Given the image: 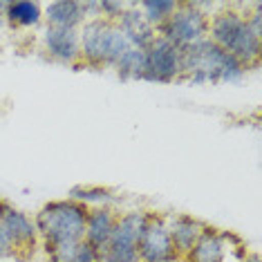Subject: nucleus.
I'll return each mask as SVG.
<instances>
[{"label": "nucleus", "instance_id": "obj_1", "mask_svg": "<svg viewBox=\"0 0 262 262\" xmlns=\"http://www.w3.org/2000/svg\"><path fill=\"white\" fill-rule=\"evenodd\" d=\"M182 79L193 85H206V83H235L247 74V68L222 47L204 38L182 50Z\"/></svg>", "mask_w": 262, "mask_h": 262}, {"label": "nucleus", "instance_id": "obj_2", "mask_svg": "<svg viewBox=\"0 0 262 262\" xmlns=\"http://www.w3.org/2000/svg\"><path fill=\"white\" fill-rule=\"evenodd\" d=\"M206 38L231 56H235L244 68L258 65L260 52H262V38L253 36L247 25L244 11H237L235 7L222 5L215 14L208 18V34Z\"/></svg>", "mask_w": 262, "mask_h": 262}, {"label": "nucleus", "instance_id": "obj_3", "mask_svg": "<svg viewBox=\"0 0 262 262\" xmlns=\"http://www.w3.org/2000/svg\"><path fill=\"white\" fill-rule=\"evenodd\" d=\"M88 211L90 208L72 200H58L45 204L34 217L38 240H43L45 249L58 242H81L85 233Z\"/></svg>", "mask_w": 262, "mask_h": 262}, {"label": "nucleus", "instance_id": "obj_4", "mask_svg": "<svg viewBox=\"0 0 262 262\" xmlns=\"http://www.w3.org/2000/svg\"><path fill=\"white\" fill-rule=\"evenodd\" d=\"M81 63L90 68H115L130 50L128 38L119 32L115 23L103 18L85 20L79 27Z\"/></svg>", "mask_w": 262, "mask_h": 262}, {"label": "nucleus", "instance_id": "obj_5", "mask_svg": "<svg viewBox=\"0 0 262 262\" xmlns=\"http://www.w3.org/2000/svg\"><path fill=\"white\" fill-rule=\"evenodd\" d=\"M150 213L146 211H130L117 215V224L112 237L101 253V262H141L137 253V242L144 233Z\"/></svg>", "mask_w": 262, "mask_h": 262}, {"label": "nucleus", "instance_id": "obj_6", "mask_svg": "<svg viewBox=\"0 0 262 262\" xmlns=\"http://www.w3.org/2000/svg\"><path fill=\"white\" fill-rule=\"evenodd\" d=\"M208 34V18L200 9L193 7V3H180L177 11L157 29V36L166 38L175 47H190L200 40H204Z\"/></svg>", "mask_w": 262, "mask_h": 262}, {"label": "nucleus", "instance_id": "obj_7", "mask_svg": "<svg viewBox=\"0 0 262 262\" xmlns=\"http://www.w3.org/2000/svg\"><path fill=\"white\" fill-rule=\"evenodd\" d=\"M146 76L148 83H172L182 79V50L168 43L166 38L157 36L146 50Z\"/></svg>", "mask_w": 262, "mask_h": 262}, {"label": "nucleus", "instance_id": "obj_8", "mask_svg": "<svg viewBox=\"0 0 262 262\" xmlns=\"http://www.w3.org/2000/svg\"><path fill=\"white\" fill-rule=\"evenodd\" d=\"M0 222L7 229L9 237L14 240V247H16V258H32L34 255V249L38 244V231H36V224L34 220L27 215V213L18 211L9 204V202L0 200Z\"/></svg>", "mask_w": 262, "mask_h": 262}, {"label": "nucleus", "instance_id": "obj_9", "mask_svg": "<svg viewBox=\"0 0 262 262\" xmlns=\"http://www.w3.org/2000/svg\"><path fill=\"white\" fill-rule=\"evenodd\" d=\"M137 253H139L141 262H166V260L177 258L164 215L150 213L144 233H141L139 242H137Z\"/></svg>", "mask_w": 262, "mask_h": 262}, {"label": "nucleus", "instance_id": "obj_10", "mask_svg": "<svg viewBox=\"0 0 262 262\" xmlns=\"http://www.w3.org/2000/svg\"><path fill=\"white\" fill-rule=\"evenodd\" d=\"M43 45L50 58L65 65L81 63V40L79 29H63V27H45Z\"/></svg>", "mask_w": 262, "mask_h": 262}, {"label": "nucleus", "instance_id": "obj_11", "mask_svg": "<svg viewBox=\"0 0 262 262\" xmlns=\"http://www.w3.org/2000/svg\"><path fill=\"white\" fill-rule=\"evenodd\" d=\"M115 25L128 38L130 47H135V50H148L152 40L157 38V29L144 18V14L139 11L137 3H130V7L123 11V16Z\"/></svg>", "mask_w": 262, "mask_h": 262}, {"label": "nucleus", "instance_id": "obj_12", "mask_svg": "<svg viewBox=\"0 0 262 262\" xmlns=\"http://www.w3.org/2000/svg\"><path fill=\"white\" fill-rule=\"evenodd\" d=\"M117 224V213L112 208H90L85 220V233H83V242H88L90 247H94L99 253L105 251L108 247L112 231Z\"/></svg>", "mask_w": 262, "mask_h": 262}, {"label": "nucleus", "instance_id": "obj_13", "mask_svg": "<svg viewBox=\"0 0 262 262\" xmlns=\"http://www.w3.org/2000/svg\"><path fill=\"white\" fill-rule=\"evenodd\" d=\"M166 226H168V233H170L177 258H184L206 229L204 222H200L198 217H190V215H170V217H166Z\"/></svg>", "mask_w": 262, "mask_h": 262}, {"label": "nucleus", "instance_id": "obj_14", "mask_svg": "<svg viewBox=\"0 0 262 262\" xmlns=\"http://www.w3.org/2000/svg\"><path fill=\"white\" fill-rule=\"evenodd\" d=\"M226 242L222 237V231L206 226L200 240L193 244V249L184 255V262H224L226 260Z\"/></svg>", "mask_w": 262, "mask_h": 262}, {"label": "nucleus", "instance_id": "obj_15", "mask_svg": "<svg viewBox=\"0 0 262 262\" xmlns=\"http://www.w3.org/2000/svg\"><path fill=\"white\" fill-rule=\"evenodd\" d=\"M43 18L50 27L79 29L85 23V14H83L79 0H54L43 9Z\"/></svg>", "mask_w": 262, "mask_h": 262}, {"label": "nucleus", "instance_id": "obj_16", "mask_svg": "<svg viewBox=\"0 0 262 262\" xmlns=\"http://www.w3.org/2000/svg\"><path fill=\"white\" fill-rule=\"evenodd\" d=\"M5 20H7L9 27H36L43 20V5L36 3V0H9Z\"/></svg>", "mask_w": 262, "mask_h": 262}, {"label": "nucleus", "instance_id": "obj_17", "mask_svg": "<svg viewBox=\"0 0 262 262\" xmlns=\"http://www.w3.org/2000/svg\"><path fill=\"white\" fill-rule=\"evenodd\" d=\"M68 200L79 202L85 208H105V206L110 208L117 198L110 188H103V186H74L70 190Z\"/></svg>", "mask_w": 262, "mask_h": 262}, {"label": "nucleus", "instance_id": "obj_18", "mask_svg": "<svg viewBox=\"0 0 262 262\" xmlns=\"http://www.w3.org/2000/svg\"><path fill=\"white\" fill-rule=\"evenodd\" d=\"M117 74L126 81H144L148 63H146V50H135L130 47L126 54L121 56V61L115 65Z\"/></svg>", "mask_w": 262, "mask_h": 262}, {"label": "nucleus", "instance_id": "obj_19", "mask_svg": "<svg viewBox=\"0 0 262 262\" xmlns=\"http://www.w3.org/2000/svg\"><path fill=\"white\" fill-rule=\"evenodd\" d=\"M137 7L155 29H159L177 11L180 3H175V0H139Z\"/></svg>", "mask_w": 262, "mask_h": 262}, {"label": "nucleus", "instance_id": "obj_20", "mask_svg": "<svg viewBox=\"0 0 262 262\" xmlns=\"http://www.w3.org/2000/svg\"><path fill=\"white\" fill-rule=\"evenodd\" d=\"M81 242H58V244H54V247L45 249V251H47V255H50L54 262H74L76 249H79Z\"/></svg>", "mask_w": 262, "mask_h": 262}, {"label": "nucleus", "instance_id": "obj_21", "mask_svg": "<svg viewBox=\"0 0 262 262\" xmlns=\"http://www.w3.org/2000/svg\"><path fill=\"white\" fill-rule=\"evenodd\" d=\"M101 7V18L108 23H117L123 16V11L130 7V3H121V0H99Z\"/></svg>", "mask_w": 262, "mask_h": 262}, {"label": "nucleus", "instance_id": "obj_22", "mask_svg": "<svg viewBox=\"0 0 262 262\" xmlns=\"http://www.w3.org/2000/svg\"><path fill=\"white\" fill-rule=\"evenodd\" d=\"M5 258H16V247H14V240L7 233V229L0 222V260Z\"/></svg>", "mask_w": 262, "mask_h": 262}, {"label": "nucleus", "instance_id": "obj_23", "mask_svg": "<svg viewBox=\"0 0 262 262\" xmlns=\"http://www.w3.org/2000/svg\"><path fill=\"white\" fill-rule=\"evenodd\" d=\"M74 262H101V253L94 247H90L88 242H81L79 249H76Z\"/></svg>", "mask_w": 262, "mask_h": 262}, {"label": "nucleus", "instance_id": "obj_24", "mask_svg": "<svg viewBox=\"0 0 262 262\" xmlns=\"http://www.w3.org/2000/svg\"><path fill=\"white\" fill-rule=\"evenodd\" d=\"M7 20L3 18V16H0V43H3V38H5V32H7Z\"/></svg>", "mask_w": 262, "mask_h": 262}, {"label": "nucleus", "instance_id": "obj_25", "mask_svg": "<svg viewBox=\"0 0 262 262\" xmlns=\"http://www.w3.org/2000/svg\"><path fill=\"white\" fill-rule=\"evenodd\" d=\"M240 262H260V255H255V253H247Z\"/></svg>", "mask_w": 262, "mask_h": 262}, {"label": "nucleus", "instance_id": "obj_26", "mask_svg": "<svg viewBox=\"0 0 262 262\" xmlns=\"http://www.w3.org/2000/svg\"><path fill=\"white\" fill-rule=\"evenodd\" d=\"M166 262H184L182 258H172V260H166Z\"/></svg>", "mask_w": 262, "mask_h": 262}, {"label": "nucleus", "instance_id": "obj_27", "mask_svg": "<svg viewBox=\"0 0 262 262\" xmlns=\"http://www.w3.org/2000/svg\"><path fill=\"white\" fill-rule=\"evenodd\" d=\"M45 262H54V260H52V258H47V260H45Z\"/></svg>", "mask_w": 262, "mask_h": 262}]
</instances>
